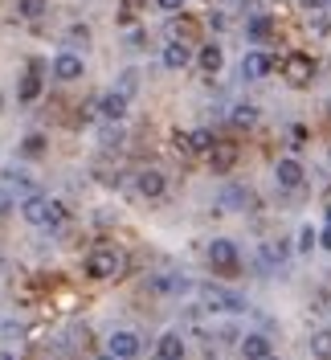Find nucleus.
<instances>
[{"instance_id":"7","label":"nucleus","mask_w":331,"mask_h":360,"mask_svg":"<svg viewBox=\"0 0 331 360\" xmlns=\"http://www.w3.org/2000/svg\"><path fill=\"white\" fill-rule=\"evenodd\" d=\"M274 180H278L283 188H303L307 172H303V164H299L294 156H287V160H278V164H274Z\"/></svg>"},{"instance_id":"18","label":"nucleus","mask_w":331,"mask_h":360,"mask_svg":"<svg viewBox=\"0 0 331 360\" xmlns=\"http://www.w3.org/2000/svg\"><path fill=\"white\" fill-rule=\"evenodd\" d=\"M221 205L242 213V209H249V205H254V193H249L245 184H225V193H221Z\"/></svg>"},{"instance_id":"37","label":"nucleus","mask_w":331,"mask_h":360,"mask_svg":"<svg viewBox=\"0 0 331 360\" xmlns=\"http://www.w3.org/2000/svg\"><path fill=\"white\" fill-rule=\"evenodd\" d=\"M319 246H323V250H331V225L323 229V233H319Z\"/></svg>"},{"instance_id":"20","label":"nucleus","mask_w":331,"mask_h":360,"mask_svg":"<svg viewBox=\"0 0 331 360\" xmlns=\"http://www.w3.org/2000/svg\"><path fill=\"white\" fill-rule=\"evenodd\" d=\"M229 123H233L238 131H249V127L258 123V107H254V103H238V107L229 111Z\"/></svg>"},{"instance_id":"1","label":"nucleus","mask_w":331,"mask_h":360,"mask_svg":"<svg viewBox=\"0 0 331 360\" xmlns=\"http://www.w3.org/2000/svg\"><path fill=\"white\" fill-rule=\"evenodd\" d=\"M21 217H25L29 225H45V229H58V225H62V217H66V209H62L58 201H49L45 193H33V197H25Z\"/></svg>"},{"instance_id":"45","label":"nucleus","mask_w":331,"mask_h":360,"mask_svg":"<svg viewBox=\"0 0 331 360\" xmlns=\"http://www.w3.org/2000/svg\"><path fill=\"white\" fill-rule=\"evenodd\" d=\"M270 360H278V356H270Z\"/></svg>"},{"instance_id":"42","label":"nucleus","mask_w":331,"mask_h":360,"mask_svg":"<svg viewBox=\"0 0 331 360\" xmlns=\"http://www.w3.org/2000/svg\"><path fill=\"white\" fill-rule=\"evenodd\" d=\"M327 225H331V205H327Z\"/></svg>"},{"instance_id":"4","label":"nucleus","mask_w":331,"mask_h":360,"mask_svg":"<svg viewBox=\"0 0 331 360\" xmlns=\"http://www.w3.org/2000/svg\"><path fill=\"white\" fill-rule=\"evenodd\" d=\"M209 266L217 270V274H238L242 270V254H238L233 242L217 238V242H209Z\"/></svg>"},{"instance_id":"2","label":"nucleus","mask_w":331,"mask_h":360,"mask_svg":"<svg viewBox=\"0 0 331 360\" xmlns=\"http://www.w3.org/2000/svg\"><path fill=\"white\" fill-rule=\"evenodd\" d=\"M123 266H127V254L115 246H98L86 254V262H82V270H86L90 278H115V274H123Z\"/></svg>"},{"instance_id":"22","label":"nucleus","mask_w":331,"mask_h":360,"mask_svg":"<svg viewBox=\"0 0 331 360\" xmlns=\"http://www.w3.org/2000/svg\"><path fill=\"white\" fill-rule=\"evenodd\" d=\"M217 143H221V139L209 131V127H197V131H188V148H193V152H205V156H209Z\"/></svg>"},{"instance_id":"28","label":"nucleus","mask_w":331,"mask_h":360,"mask_svg":"<svg viewBox=\"0 0 331 360\" xmlns=\"http://www.w3.org/2000/svg\"><path fill=\"white\" fill-rule=\"evenodd\" d=\"M307 127H303V123H290V127H287V143H290V148H303V143H307Z\"/></svg>"},{"instance_id":"34","label":"nucleus","mask_w":331,"mask_h":360,"mask_svg":"<svg viewBox=\"0 0 331 360\" xmlns=\"http://www.w3.org/2000/svg\"><path fill=\"white\" fill-rule=\"evenodd\" d=\"M86 37H90L86 25H74V29H70V41H86Z\"/></svg>"},{"instance_id":"23","label":"nucleus","mask_w":331,"mask_h":360,"mask_svg":"<svg viewBox=\"0 0 331 360\" xmlns=\"http://www.w3.org/2000/svg\"><path fill=\"white\" fill-rule=\"evenodd\" d=\"M311 356L315 360H331V328L311 332Z\"/></svg>"},{"instance_id":"16","label":"nucleus","mask_w":331,"mask_h":360,"mask_svg":"<svg viewBox=\"0 0 331 360\" xmlns=\"http://www.w3.org/2000/svg\"><path fill=\"white\" fill-rule=\"evenodd\" d=\"M98 115H103V119H110V123H119V119L127 115V94H119V90L103 94V98H98Z\"/></svg>"},{"instance_id":"6","label":"nucleus","mask_w":331,"mask_h":360,"mask_svg":"<svg viewBox=\"0 0 331 360\" xmlns=\"http://www.w3.org/2000/svg\"><path fill=\"white\" fill-rule=\"evenodd\" d=\"M107 352L115 360H135L139 356V336H135V332H110L107 336Z\"/></svg>"},{"instance_id":"26","label":"nucleus","mask_w":331,"mask_h":360,"mask_svg":"<svg viewBox=\"0 0 331 360\" xmlns=\"http://www.w3.org/2000/svg\"><path fill=\"white\" fill-rule=\"evenodd\" d=\"M148 291L152 295H172V291H188V283H184V278H152Z\"/></svg>"},{"instance_id":"27","label":"nucleus","mask_w":331,"mask_h":360,"mask_svg":"<svg viewBox=\"0 0 331 360\" xmlns=\"http://www.w3.org/2000/svg\"><path fill=\"white\" fill-rule=\"evenodd\" d=\"M45 8H49V0H17V13H21L25 21H37V17H45Z\"/></svg>"},{"instance_id":"13","label":"nucleus","mask_w":331,"mask_h":360,"mask_svg":"<svg viewBox=\"0 0 331 360\" xmlns=\"http://www.w3.org/2000/svg\"><path fill=\"white\" fill-rule=\"evenodd\" d=\"M238 352H242V360H270V340H266L262 332H249V336L238 344Z\"/></svg>"},{"instance_id":"14","label":"nucleus","mask_w":331,"mask_h":360,"mask_svg":"<svg viewBox=\"0 0 331 360\" xmlns=\"http://www.w3.org/2000/svg\"><path fill=\"white\" fill-rule=\"evenodd\" d=\"M270 70H274V58L262 53V49H254V53H245V58H242V74H245V78H266Z\"/></svg>"},{"instance_id":"21","label":"nucleus","mask_w":331,"mask_h":360,"mask_svg":"<svg viewBox=\"0 0 331 360\" xmlns=\"http://www.w3.org/2000/svg\"><path fill=\"white\" fill-rule=\"evenodd\" d=\"M4 184H8V188H25V193H29V197H33V193H37V180L29 176V172H25V168H4Z\"/></svg>"},{"instance_id":"44","label":"nucleus","mask_w":331,"mask_h":360,"mask_svg":"<svg viewBox=\"0 0 331 360\" xmlns=\"http://www.w3.org/2000/svg\"><path fill=\"white\" fill-rule=\"evenodd\" d=\"M0 266H4V258H0Z\"/></svg>"},{"instance_id":"10","label":"nucleus","mask_w":331,"mask_h":360,"mask_svg":"<svg viewBox=\"0 0 331 360\" xmlns=\"http://www.w3.org/2000/svg\"><path fill=\"white\" fill-rule=\"evenodd\" d=\"M82 58H78V53H58V58H53V78H62V82H74V78H82Z\"/></svg>"},{"instance_id":"9","label":"nucleus","mask_w":331,"mask_h":360,"mask_svg":"<svg viewBox=\"0 0 331 360\" xmlns=\"http://www.w3.org/2000/svg\"><path fill=\"white\" fill-rule=\"evenodd\" d=\"M233 164H238V143H233V139H221L217 148L209 152V168H213V172H229Z\"/></svg>"},{"instance_id":"35","label":"nucleus","mask_w":331,"mask_h":360,"mask_svg":"<svg viewBox=\"0 0 331 360\" xmlns=\"http://www.w3.org/2000/svg\"><path fill=\"white\" fill-rule=\"evenodd\" d=\"M103 143H107V148H110V143H123V131H119V127H110V131H107V139H103Z\"/></svg>"},{"instance_id":"15","label":"nucleus","mask_w":331,"mask_h":360,"mask_svg":"<svg viewBox=\"0 0 331 360\" xmlns=\"http://www.w3.org/2000/svg\"><path fill=\"white\" fill-rule=\"evenodd\" d=\"M155 360H184V340L180 332H164L155 340Z\"/></svg>"},{"instance_id":"31","label":"nucleus","mask_w":331,"mask_h":360,"mask_svg":"<svg viewBox=\"0 0 331 360\" xmlns=\"http://www.w3.org/2000/svg\"><path fill=\"white\" fill-rule=\"evenodd\" d=\"M41 148H45V139H41V135H29V139L21 143V152H25V156H37Z\"/></svg>"},{"instance_id":"24","label":"nucleus","mask_w":331,"mask_h":360,"mask_svg":"<svg viewBox=\"0 0 331 360\" xmlns=\"http://www.w3.org/2000/svg\"><path fill=\"white\" fill-rule=\"evenodd\" d=\"M168 37H172V41H188V37H197V21L180 13V21L168 25Z\"/></svg>"},{"instance_id":"25","label":"nucleus","mask_w":331,"mask_h":360,"mask_svg":"<svg viewBox=\"0 0 331 360\" xmlns=\"http://www.w3.org/2000/svg\"><path fill=\"white\" fill-rule=\"evenodd\" d=\"M245 33H249L254 41H270V33H274V21H270V17H254V21L245 25Z\"/></svg>"},{"instance_id":"43","label":"nucleus","mask_w":331,"mask_h":360,"mask_svg":"<svg viewBox=\"0 0 331 360\" xmlns=\"http://www.w3.org/2000/svg\"><path fill=\"white\" fill-rule=\"evenodd\" d=\"M229 4H238V0H229Z\"/></svg>"},{"instance_id":"11","label":"nucleus","mask_w":331,"mask_h":360,"mask_svg":"<svg viewBox=\"0 0 331 360\" xmlns=\"http://www.w3.org/2000/svg\"><path fill=\"white\" fill-rule=\"evenodd\" d=\"M37 94H41V66L33 62V66L21 74V86H17V103H37Z\"/></svg>"},{"instance_id":"30","label":"nucleus","mask_w":331,"mask_h":360,"mask_svg":"<svg viewBox=\"0 0 331 360\" xmlns=\"http://www.w3.org/2000/svg\"><path fill=\"white\" fill-rule=\"evenodd\" d=\"M135 13H139V0H123V8H119V25H131Z\"/></svg>"},{"instance_id":"36","label":"nucleus","mask_w":331,"mask_h":360,"mask_svg":"<svg viewBox=\"0 0 331 360\" xmlns=\"http://www.w3.org/2000/svg\"><path fill=\"white\" fill-rule=\"evenodd\" d=\"M131 45H135V49H143V45H148V33H139V29H135V33H131Z\"/></svg>"},{"instance_id":"39","label":"nucleus","mask_w":331,"mask_h":360,"mask_svg":"<svg viewBox=\"0 0 331 360\" xmlns=\"http://www.w3.org/2000/svg\"><path fill=\"white\" fill-rule=\"evenodd\" d=\"M4 209H8V197H4V193H0V213H4Z\"/></svg>"},{"instance_id":"33","label":"nucleus","mask_w":331,"mask_h":360,"mask_svg":"<svg viewBox=\"0 0 331 360\" xmlns=\"http://www.w3.org/2000/svg\"><path fill=\"white\" fill-rule=\"evenodd\" d=\"M131 90H135V70H127L123 82H119V94H131Z\"/></svg>"},{"instance_id":"12","label":"nucleus","mask_w":331,"mask_h":360,"mask_svg":"<svg viewBox=\"0 0 331 360\" xmlns=\"http://www.w3.org/2000/svg\"><path fill=\"white\" fill-rule=\"evenodd\" d=\"M287 254H290V246L283 238H270V242H262V250H258V262H262L266 270H274V266L287 262Z\"/></svg>"},{"instance_id":"32","label":"nucleus","mask_w":331,"mask_h":360,"mask_svg":"<svg viewBox=\"0 0 331 360\" xmlns=\"http://www.w3.org/2000/svg\"><path fill=\"white\" fill-rule=\"evenodd\" d=\"M155 4H160L164 13H184V4H188V0H155Z\"/></svg>"},{"instance_id":"3","label":"nucleus","mask_w":331,"mask_h":360,"mask_svg":"<svg viewBox=\"0 0 331 360\" xmlns=\"http://www.w3.org/2000/svg\"><path fill=\"white\" fill-rule=\"evenodd\" d=\"M200 295H205V307L209 311H225V315H242L245 311V299L238 291H225V287H217V283H205L200 287Z\"/></svg>"},{"instance_id":"19","label":"nucleus","mask_w":331,"mask_h":360,"mask_svg":"<svg viewBox=\"0 0 331 360\" xmlns=\"http://www.w3.org/2000/svg\"><path fill=\"white\" fill-rule=\"evenodd\" d=\"M197 62H200V70H205V74H217V70L225 66V53H221V45L205 41V45H200V53H197Z\"/></svg>"},{"instance_id":"17","label":"nucleus","mask_w":331,"mask_h":360,"mask_svg":"<svg viewBox=\"0 0 331 360\" xmlns=\"http://www.w3.org/2000/svg\"><path fill=\"white\" fill-rule=\"evenodd\" d=\"M160 62H164V70H184L188 62H193V49H188L184 41H168Z\"/></svg>"},{"instance_id":"41","label":"nucleus","mask_w":331,"mask_h":360,"mask_svg":"<svg viewBox=\"0 0 331 360\" xmlns=\"http://www.w3.org/2000/svg\"><path fill=\"white\" fill-rule=\"evenodd\" d=\"M94 360H115V356H110V352H107V356H94Z\"/></svg>"},{"instance_id":"40","label":"nucleus","mask_w":331,"mask_h":360,"mask_svg":"<svg viewBox=\"0 0 331 360\" xmlns=\"http://www.w3.org/2000/svg\"><path fill=\"white\" fill-rule=\"evenodd\" d=\"M0 360H17V356H13V352H0Z\"/></svg>"},{"instance_id":"5","label":"nucleus","mask_w":331,"mask_h":360,"mask_svg":"<svg viewBox=\"0 0 331 360\" xmlns=\"http://www.w3.org/2000/svg\"><path fill=\"white\" fill-rule=\"evenodd\" d=\"M283 78H287V86L303 90L315 82V62H311L307 53H290L287 62H283Z\"/></svg>"},{"instance_id":"8","label":"nucleus","mask_w":331,"mask_h":360,"mask_svg":"<svg viewBox=\"0 0 331 360\" xmlns=\"http://www.w3.org/2000/svg\"><path fill=\"white\" fill-rule=\"evenodd\" d=\"M135 188H139V197H148V201H155V197H164V172L160 168H143L139 176H135Z\"/></svg>"},{"instance_id":"29","label":"nucleus","mask_w":331,"mask_h":360,"mask_svg":"<svg viewBox=\"0 0 331 360\" xmlns=\"http://www.w3.org/2000/svg\"><path fill=\"white\" fill-rule=\"evenodd\" d=\"M315 242H319V238H315V229H311V225H303V229H299V250H303V254H311V250H315Z\"/></svg>"},{"instance_id":"38","label":"nucleus","mask_w":331,"mask_h":360,"mask_svg":"<svg viewBox=\"0 0 331 360\" xmlns=\"http://www.w3.org/2000/svg\"><path fill=\"white\" fill-rule=\"evenodd\" d=\"M303 8H327V0H299Z\"/></svg>"}]
</instances>
